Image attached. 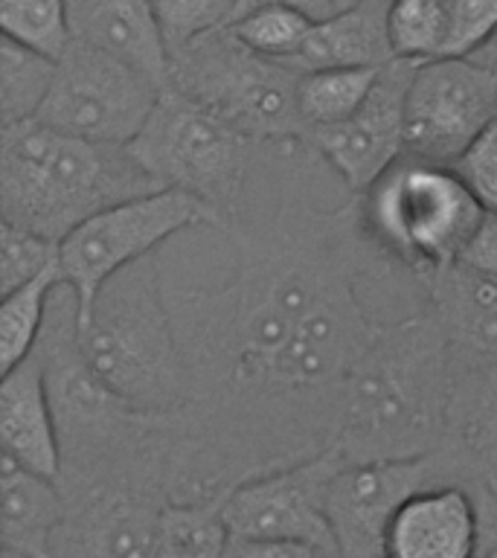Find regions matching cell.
Here are the masks:
<instances>
[{"label":"cell","instance_id":"25","mask_svg":"<svg viewBox=\"0 0 497 558\" xmlns=\"http://www.w3.org/2000/svg\"><path fill=\"white\" fill-rule=\"evenodd\" d=\"M59 61L21 47L12 38L0 41V125L35 120L47 102Z\"/></svg>","mask_w":497,"mask_h":558},{"label":"cell","instance_id":"30","mask_svg":"<svg viewBox=\"0 0 497 558\" xmlns=\"http://www.w3.org/2000/svg\"><path fill=\"white\" fill-rule=\"evenodd\" d=\"M169 59L192 41L230 24L233 0H151Z\"/></svg>","mask_w":497,"mask_h":558},{"label":"cell","instance_id":"5","mask_svg":"<svg viewBox=\"0 0 497 558\" xmlns=\"http://www.w3.org/2000/svg\"><path fill=\"white\" fill-rule=\"evenodd\" d=\"M486 207L457 166L404 155L357 195L361 230L378 256L410 277L431 279L460 262Z\"/></svg>","mask_w":497,"mask_h":558},{"label":"cell","instance_id":"16","mask_svg":"<svg viewBox=\"0 0 497 558\" xmlns=\"http://www.w3.org/2000/svg\"><path fill=\"white\" fill-rule=\"evenodd\" d=\"M439 451L457 483L497 495V364L457 369Z\"/></svg>","mask_w":497,"mask_h":558},{"label":"cell","instance_id":"29","mask_svg":"<svg viewBox=\"0 0 497 558\" xmlns=\"http://www.w3.org/2000/svg\"><path fill=\"white\" fill-rule=\"evenodd\" d=\"M445 56L497 64V0H443Z\"/></svg>","mask_w":497,"mask_h":558},{"label":"cell","instance_id":"9","mask_svg":"<svg viewBox=\"0 0 497 558\" xmlns=\"http://www.w3.org/2000/svg\"><path fill=\"white\" fill-rule=\"evenodd\" d=\"M160 94L163 85L151 76L73 38L35 120L73 137L129 146L151 117Z\"/></svg>","mask_w":497,"mask_h":558},{"label":"cell","instance_id":"38","mask_svg":"<svg viewBox=\"0 0 497 558\" xmlns=\"http://www.w3.org/2000/svg\"><path fill=\"white\" fill-rule=\"evenodd\" d=\"M3 558H21V556H15V553H9V549H3Z\"/></svg>","mask_w":497,"mask_h":558},{"label":"cell","instance_id":"4","mask_svg":"<svg viewBox=\"0 0 497 558\" xmlns=\"http://www.w3.org/2000/svg\"><path fill=\"white\" fill-rule=\"evenodd\" d=\"M78 340L96 375L131 408L166 416L186 404V361L155 253L105 282Z\"/></svg>","mask_w":497,"mask_h":558},{"label":"cell","instance_id":"6","mask_svg":"<svg viewBox=\"0 0 497 558\" xmlns=\"http://www.w3.org/2000/svg\"><path fill=\"white\" fill-rule=\"evenodd\" d=\"M129 151L163 190L190 192L225 225L242 204L262 143L239 134L198 99L166 85Z\"/></svg>","mask_w":497,"mask_h":558},{"label":"cell","instance_id":"3","mask_svg":"<svg viewBox=\"0 0 497 558\" xmlns=\"http://www.w3.org/2000/svg\"><path fill=\"white\" fill-rule=\"evenodd\" d=\"M163 190L129 146L38 120L0 125V221L59 242L96 213Z\"/></svg>","mask_w":497,"mask_h":558},{"label":"cell","instance_id":"39","mask_svg":"<svg viewBox=\"0 0 497 558\" xmlns=\"http://www.w3.org/2000/svg\"><path fill=\"white\" fill-rule=\"evenodd\" d=\"M227 558H239V556H235V553H233V547H230V553H227Z\"/></svg>","mask_w":497,"mask_h":558},{"label":"cell","instance_id":"34","mask_svg":"<svg viewBox=\"0 0 497 558\" xmlns=\"http://www.w3.org/2000/svg\"><path fill=\"white\" fill-rule=\"evenodd\" d=\"M239 558H323L320 549L300 541H233Z\"/></svg>","mask_w":497,"mask_h":558},{"label":"cell","instance_id":"32","mask_svg":"<svg viewBox=\"0 0 497 558\" xmlns=\"http://www.w3.org/2000/svg\"><path fill=\"white\" fill-rule=\"evenodd\" d=\"M453 166L480 204L486 209H497V117Z\"/></svg>","mask_w":497,"mask_h":558},{"label":"cell","instance_id":"23","mask_svg":"<svg viewBox=\"0 0 497 558\" xmlns=\"http://www.w3.org/2000/svg\"><path fill=\"white\" fill-rule=\"evenodd\" d=\"M64 282L61 265L38 274L9 294H0V375L15 369L21 361L33 355L41 340L47 312L56 288Z\"/></svg>","mask_w":497,"mask_h":558},{"label":"cell","instance_id":"8","mask_svg":"<svg viewBox=\"0 0 497 558\" xmlns=\"http://www.w3.org/2000/svg\"><path fill=\"white\" fill-rule=\"evenodd\" d=\"M201 227H221L204 201L181 190H157L113 204L64 235L59 265L64 286L76 296L78 329L90 320L96 294L113 274L151 256L174 235Z\"/></svg>","mask_w":497,"mask_h":558},{"label":"cell","instance_id":"15","mask_svg":"<svg viewBox=\"0 0 497 558\" xmlns=\"http://www.w3.org/2000/svg\"><path fill=\"white\" fill-rule=\"evenodd\" d=\"M384 558H480V504L462 483H439L396 509Z\"/></svg>","mask_w":497,"mask_h":558},{"label":"cell","instance_id":"7","mask_svg":"<svg viewBox=\"0 0 497 558\" xmlns=\"http://www.w3.org/2000/svg\"><path fill=\"white\" fill-rule=\"evenodd\" d=\"M169 85L183 90L253 143L305 140L296 105L300 70L244 47L230 26L192 41L169 59Z\"/></svg>","mask_w":497,"mask_h":558},{"label":"cell","instance_id":"31","mask_svg":"<svg viewBox=\"0 0 497 558\" xmlns=\"http://www.w3.org/2000/svg\"><path fill=\"white\" fill-rule=\"evenodd\" d=\"M59 262V242L0 221V294L15 291Z\"/></svg>","mask_w":497,"mask_h":558},{"label":"cell","instance_id":"11","mask_svg":"<svg viewBox=\"0 0 497 558\" xmlns=\"http://www.w3.org/2000/svg\"><path fill=\"white\" fill-rule=\"evenodd\" d=\"M64 514L52 532L56 558H151L160 514L172 500L148 477H99L59 483Z\"/></svg>","mask_w":497,"mask_h":558},{"label":"cell","instance_id":"35","mask_svg":"<svg viewBox=\"0 0 497 558\" xmlns=\"http://www.w3.org/2000/svg\"><path fill=\"white\" fill-rule=\"evenodd\" d=\"M259 7L300 9V12H305V15L314 17V21H326V17L338 12L335 0H233V17L244 15V12H253V9ZM233 17H230V21H233Z\"/></svg>","mask_w":497,"mask_h":558},{"label":"cell","instance_id":"14","mask_svg":"<svg viewBox=\"0 0 497 558\" xmlns=\"http://www.w3.org/2000/svg\"><path fill=\"white\" fill-rule=\"evenodd\" d=\"M416 64L392 59L384 64L364 108L335 125L305 131V146L338 174L347 192L369 190L399 157L408 155L404 102Z\"/></svg>","mask_w":497,"mask_h":558},{"label":"cell","instance_id":"21","mask_svg":"<svg viewBox=\"0 0 497 558\" xmlns=\"http://www.w3.org/2000/svg\"><path fill=\"white\" fill-rule=\"evenodd\" d=\"M64 514V497L56 480L26 471L0 453V526L3 549L21 558H56L50 538Z\"/></svg>","mask_w":497,"mask_h":558},{"label":"cell","instance_id":"36","mask_svg":"<svg viewBox=\"0 0 497 558\" xmlns=\"http://www.w3.org/2000/svg\"><path fill=\"white\" fill-rule=\"evenodd\" d=\"M352 3H357V0H335V7H338V12H340V9L352 7Z\"/></svg>","mask_w":497,"mask_h":558},{"label":"cell","instance_id":"13","mask_svg":"<svg viewBox=\"0 0 497 558\" xmlns=\"http://www.w3.org/2000/svg\"><path fill=\"white\" fill-rule=\"evenodd\" d=\"M457 483L443 451L416 460L352 462L331 480L326 514L338 541V558H384L392 514L422 488Z\"/></svg>","mask_w":497,"mask_h":558},{"label":"cell","instance_id":"20","mask_svg":"<svg viewBox=\"0 0 497 558\" xmlns=\"http://www.w3.org/2000/svg\"><path fill=\"white\" fill-rule=\"evenodd\" d=\"M392 0H357L326 21H317L300 56L286 64L305 73L320 68H384L390 64V15Z\"/></svg>","mask_w":497,"mask_h":558},{"label":"cell","instance_id":"17","mask_svg":"<svg viewBox=\"0 0 497 558\" xmlns=\"http://www.w3.org/2000/svg\"><path fill=\"white\" fill-rule=\"evenodd\" d=\"M427 308L451 347L457 369L497 364V279L453 262L431 279Z\"/></svg>","mask_w":497,"mask_h":558},{"label":"cell","instance_id":"27","mask_svg":"<svg viewBox=\"0 0 497 558\" xmlns=\"http://www.w3.org/2000/svg\"><path fill=\"white\" fill-rule=\"evenodd\" d=\"M314 24L317 21L305 15V12H300V9L259 7L253 9V12H244V15L233 17L227 26L253 52L277 61H291L305 47Z\"/></svg>","mask_w":497,"mask_h":558},{"label":"cell","instance_id":"26","mask_svg":"<svg viewBox=\"0 0 497 558\" xmlns=\"http://www.w3.org/2000/svg\"><path fill=\"white\" fill-rule=\"evenodd\" d=\"M0 29L3 38L59 61L73 44L70 0H0Z\"/></svg>","mask_w":497,"mask_h":558},{"label":"cell","instance_id":"19","mask_svg":"<svg viewBox=\"0 0 497 558\" xmlns=\"http://www.w3.org/2000/svg\"><path fill=\"white\" fill-rule=\"evenodd\" d=\"M73 38L169 85V50L151 0H70Z\"/></svg>","mask_w":497,"mask_h":558},{"label":"cell","instance_id":"2","mask_svg":"<svg viewBox=\"0 0 497 558\" xmlns=\"http://www.w3.org/2000/svg\"><path fill=\"white\" fill-rule=\"evenodd\" d=\"M453 381L451 347L427 305L390 320L349 375L331 448L347 465L439 451Z\"/></svg>","mask_w":497,"mask_h":558},{"label":"cell","instance_id":"1","mask_svg":"<svg viewBox=\"0 0 497 558\" xmlns=\"http://www.w3.org/2000/svg\"><path fill=\"white\" fill-rule=\"evenodd\" d=\"M314 151L300 140L262 146L242 204L218 227L233 242L221 288L166 286L186 361V404L172 413V500L233 488L335 442L349 375L427 286L378 256L352 192L317 207ZM259 163V160H256ZM408 317V314H404Z\"/></svg>","mask_w":497,"mask_h":558},{"label":"cell","instance_id":"22","mask_svg":"<svg viewBox=\"0 0 497 558\" xmlns=\"http://www.w3.org/2000/svg\"><path fill=\"white\" fill-rule=\"evenodd\" d=\"M227 497L230 488L195 500H169L151 558H227L233 547L225 514Z\"/></svg>","mask_w":497,"mask_h":558},{"label":"cell","instance_id":"24","mask_svg":"<svg viewBox=\"0 0 497 558\" xmlns=\"http://www.w3.org/2000/svg\"><path fill=\"white\" fill-rule=\"evenodd\" d=\"M381 68H320L300 73L296 105L305 131L335 125L364 108Z\"/></svg>","mask_w":497,"mask_h":558},{"label":"cell","instance_id":"33","mask_svg":"<svg viewBox=\"0 0 497 558\" xmlns=\"http://www.w3.org/2000/svg\"><path fill=\"white\" fill-rule=\"evenodd\" d=\"M460 262L471 265L480 274L497 279V209H486L480 218L477 230L471 233Z\"/></svg>","mask_w":497,"mask_h":558},{"label":"cell","instance_id":"12","mask_svg":"<svg viewBox=\"0 0 497 558\" xmlns=\"http://www.w3.org/2000/svg\"><path fill=\"white\" fill-rule=\"evenodd\" d=\"M497 117V64L434 59L416 64L404 102L408 155L453 166Z\"/></svg>","mask_w":497,"mask_h":558},{"label":"cell","instance_id":"37","mask_svg":"<svg viewBox=\"0 0 497 558\" xmlns=\"http://www.w3.org/2000/svg\"><path fill=\"white\" fill-rule=\"evenodd\" d=\"M480 558H497V544H495V547H488L486 553H483V556H480Z\"/></svg>","mask_w":497,"mask_h":558},{"label":"cell","instance_id":"18","mask_svg":"<svg viewBox=\"0 0 497 558\" xmlns=\"http://www.w3.org/2000/svg\"><path fill=\"white\" fill-rule=\"evenodd\" d=\"M0 448L26 471L59 480V427L38 352L0 375Z\"/></svg>","mask_w":497,"mask_h":558},{"label":"cell","instance_id":"10","mask_svg":"<svg viewBox=\"0 0 497 558\" xmlns=\"http://www.w3.org/2000/svg\"><path fill=\"white\" fill-rule=\"evenodd\" d=\"M347 469L338 448L265 471L230 488L225 514L233 541H300L338 558V541L326 514L331 480Z\"/></svg>","mask_w":497,"mask_h":558},{"label":"cell","instance_id":"28","mask_svg":"<svg viewBox=\"0 0 497 558\" xmlns=\"http://www.w3.org/2000/svg\"><path fill=\"white\" fill-rule=\"evenodd\" d=\"M387 29L396 59L425 64L445 56L443 0H392Z\"/></svg>","mask_w":497,"mask_h":558}]
</instances>
